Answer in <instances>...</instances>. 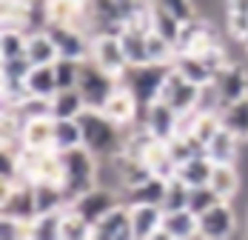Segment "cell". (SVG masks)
I'll use <instances>...</instances> for the list:
<instances>
[{
    "label": "cell",
    "mask_w": 248,
    "mask_h": 240,
    "mask_svg": "<svg viewBox=\"0 0 248 240\" xmlns=\"http://www.w3.org/2000/svg\"><path fill=\"white\" fill-rule=\"evenodd\" d=\"M80 129H83V146L97 154V157H114L125 146V137L120 135V123L108 118L103 109H83L80 115Z\"/></svg>",
    "instance_id": "6da1fadb"
},
{
    "label": "cell",
    "mask_w": 248,
    "mask_h": 240,
    "mask_svg": "<svg viewBox=\"0 0 248 240\" xmlns=\"http://www.w3.org/2000/svg\"><path fill=\"white\" fill-rule=\"evenodd\" d=\"M60 160H63V192L69 203L97 186V154H92L86 146L60 152Z\"/></svg>",
    "instance_id": "7a4b0ae2"
},
{
    "label": "cell",
    "mask_w": 248,
    "mask_h": 240,
    "mask_svg": "<svg viewBox=\"0 0 248 240\" xmlns=\"http://www.w3.org/2000/svg\"><path fill=\"white\" fill-rule=\"evenodd\" d=\"M171 72L169 63H143V66H128L120 77L125 89L134 95L137 106L146 112L154 100H160L163 95V86H166V77Z\"/></svg>",
    "instance_id": "3957f363"
},
{
    "label": "cell",
    "mask_w": 248,
    "mask_h": 240,
    "mask_svg": "<svg viewBox=\"0 0 248 240\" xmlns=\"http://www.w3.org/2000/svg\"><path fill=\"white\" fill-rule=\"evenodd\" d=\"M120 86V77L111 72H106L103 66H97L92 57L83 60L80 66V80H77V89L86 100V109H103L106 100L117 92Z\"/></svg>",
    "instance_id": "277c9868"
},
{
    "label": "cell",
    "mask_w": 248,
    "mask_h": 240,
    "mask_svg": "<svg viewBox=\"0 0 248 240\" xmlns=\"http://www.w3.org/2000/svg\"><path fill=\"white\" fill-rule=\"evenodd\" d=\"M0 212L31 223L37 217V200H34V180H20L12 189H0Z\"/></svg>",
    "instance_id": "5b68a950"
},
{
    "label": "cell",
    "mask_w": 248,
    "mask_h": 240,
    "mask_svg": "<svg viewBox=\"0 0 248 240\" xmlns=\"http://www.w3.org/2000/svg\"><path fill=\"white\" fill-rule=\"evenodd\" d=\"M54 40V46L60 51V57H72V60H86L92 57V37L83 34V29L72 23H49L46 29Z\"/></svg>",
    "instance_id": "8992f818"
},
{
    "label": "cell",
    "mask_w": 248,
    "mask_h": 240,
    "mask_svg": "<svg viewBox=\"0 0 248 240\" xmlns=\"http://www.w3.org/2000/svg\"><path fill=\"white\" fill-rule=\"evenodd\" d=\"M117 203H123V200L117 197V192L103 189V186H94V189H89L86 194H80L77 200H72L69 206H72L83 220H89V226H94L100 217H106Z\"/></svg>",
    "instance_id": "52a82bcc"
},
{
    "label": "cell",
    "mask_w": 248,
    "mask_h": 240,
    "mask_svg": "<svg viewBox=\"0 0 248 240\" xmlns=\"http://www.w3.org/2000/svg\"><path fill=\"white\" fill-rule=\"evenodd\" d=\"M200 89H202V86L191 83L188 77H183V74L171 66V72H169V77H166V86H163V95H160V100H166L169 106H174V109L183 115V112L197 109Z\"/></svg>",
    "instance_id": "ba28073f"
},
{
    "label": "cell",
    "mask_w": 248,
    "mask_h": 240,
    "mask_svg": "<svg viewBox=\"0 0 248 240\" xmlns=\"http://www.w3.org/2000/svg\"><path fill=\"white\" fill-rule=\"evenodd\" d=\"M211 86H214V92L220 97V109H223V106L240 100V97H248V72L240 63H228L225 69H220L214 74Z\"/></svg>",
    "instance_id": "9c48e42d"
},
{
    "label": "cell",
    "mask_w": 248,
    "mask_h": 240,
    "mask_svg": "<svg viewBox=\"0 0 248 240\" xmlns=\"http://www.w3.org/2000/svg\"><path fill=\"white\" fill-rule=\"evenodd\" d=\"M92 60L103 66L106 72L123 77V72L128 69V57L123 51V43H120V34H103V37H94L92 40Z\"/></svg>",
    "instance_id": "30bf717a"
},
{
    "label": "cell",
    "mask_w": 248,
    "mask_h": 240,
    "mask_svg": "<svg viewBox=\"0 0 248 240\" xmlns=\"http://www.w3.org/2000/svg\"><path fill=\"white\" fill-rule=\"evenodd\" d=\"M234 229H237V217H234V209L228 206V200H220L217 206L200 215V238L205 240L231 238Z\"/></svg>",
    "instance_id": "8fae6325"
},
{
    "label": "cell",
    "mask_w": 248,
    "mask_h": 240,
    "mask_svg": "<svg viewBox=\"0 0 248 240\" xmlns=\"http://www.w3.org/2000/svg\"><path fill=\"white\" fill-rule=\"evenodd\" d=\"M143 126L149 129L151 135L157 137V140H171L174 135H177V126H180V112L169 106L166 100H154L149 109L143 112Z\"/></svg>",
    "instance_id": "7c38bea8"
},
{
    "label": "cell",
    "mask_w": 248,
    "mask_h": 240,
    "mask_svg": "<svg viewBox=\"0 0 248 240\" xmlns=\"http://www.w3.org/2000/svg\"><path fill=\"white\" fill-rule=\"evenodd\" d=\"M149 26L137 23V20H131V23L123 26V32H120V43H123V51L125 57H128V66H143V63H151L149 57Z\"/></svg>",
    "instance_id": "4fadbf2b"
},
{
    "label": "cell",
    "mask_w": 248,
    "mask_h": 240,
    "mask_svg": "<svg viewBox=\"0 0 248 240\" xmlns=\"http://www.w3.org/2000/svg\"><path fill=\"white\" fill-rule=\"evenodd\" d=\"M92 238H108V240H125L131 235V209L128 203H117L106 217H100L92 226Z\"/></svg>",
    "instance_id": "5bb4252c"
},
{
    "label": "cell",
    "mask_w": 248,
    "mask_h": 240,
    "mask_svg": "<svg viewBox=\"0 0 248 240\" xmlns=\"http://www.w3.org/2000/svg\"><path fill=\"white\" fill-rule=\"evenodd\" d=\"M166 189H169V180L160 177V174H151L149 180L125 189V200L128 206H163L166 200Z\"/></svg>",
    "instance_id": "9a60e30c"
},
{
    "label": "cell",
    "mask_w": 248,
    "mask_h": 240,
    "mask_svg": "<svg viewBox=\"0 0 248 240\" xmlns=\"http://www.w3.org/2000/svg\"><path fill=\"white\" fill-rule=\"evenodd\" d=\"M131 209V235L140 240L157 238V232H163V206H128Z\"/></svg>",
    "instance_id": "2e32d148"
},
{
    "label": "cell",
    "mask_w": 248,
    "mask_h": 240,
    "mask_svg": "<svg viewBox=\"0 0 248 240\" xmlns=\"http://www.w3.org/2000/svg\"><path fill=\"white\" fill-rule=\"evenodd\" d=\"M171 66L183 74V77H188L191 83H197V86H208V83L214 80L211 66L200 57L197 51H177V57H174Z\"/></svg>",
    "instance_id": "e0dca14e"
},
{
    "label": "cell",
    "mask_w": 248,
    "mask_h": 240,
    "mask_svg": "<svg viewBox=\"0 0 248 240\" xmlns=\"http://www.w3.org/2000/svg\"><path fill=\"white\" fill-rule=\"evenodd\" d=\"M20 140L29 149H54V118H31L20 129Z\"/></svg>",
    "instance_id": "ac0fdd59"
},
{
    "label": "cell",
    "mask_w": 248,
    "mask_h": 240,
    "mask_svg": "<svg viewBox=\"0 0 248 240\" xmlns=\"http://www.w3.org/2000/svg\"><path fill=\"white\" fill-rule=\"evenodd\" d=\"M163 232L169 238H197L200 235V217L191 209H177V212H166L163 217Z\"/></svg>",
    "instance_id": "d6986e66"
},
{
    "label": "cell",
    "mask_w": 248,
    "mask_h": 240,
    "mask_svg": "<svg viewBox=\"0 0 248 240\" xmlns=\"http://www.w3.org/2000/svg\"><path fill=\"white\" fill-rule=\"evenodd\" d=\"M137 100H134V95L125 89L123 83L117 86V92L106 100V106H103V112L108 115V118L114 120V123H120V126H125V123H131L134 120V115H137Z\"/></svg>",
    "instance_id": "ffe728a7"
},
{
    "label": "cell",
    "mask_w": 248,
    "mask_h": 240,
    "mask_svg": "<svg viewBox=\"0 0 248 240\" xmlns=\"http://www.w3.org/2000/svg\"><path fill=\"white\" fill-rule=\"evenodd\" d=\"M26 54H29V60L34 66H51L60 57V51H57L49 32H31L29 43H26Z\"/></svg>",
    "instance_id": "44dd1931"
},
{
    "label": "cell",
    "mask_w": 248,
    "mask_h": 240,
    "mask_svg": "<svg viewBox=\"0 0 248 240\" xmlns=\"http://www.w3.org/2000/svg\"><path fill=\"white\" fill-rule=\"evenodd\" d=\"M211 171H214V160L202 152V154L188 157L186 163H180L177 166V177H183L188 186H205L211 180Z\"/></svg>",
    "instance_id": "7402d4cb"
},
{
    "label": "cell",
    "mask_w": 248,
    "mask_h": 240,
    "mask_svg": "<svg viewBox=\"0 0 248 240\" xmlns=\"http://www.w3.org/2000/svg\"><path fill=\"white\" fill-rule=\"evenodd\" d=\"M220 120H223V126L231 135H237L240 140H248V97H240V100L223 106Z\"/></svg>",
    "instance_id": "603a6c76"
},
{
    "label": "cell",
    "mask_w": 248,
    "mask_h": 240,
    "mask_svg": "<svg viewBox=\"0 0 248 240\" xmlns=\"http://www.w3.org/2000/svg\"><path fill=\"white\" fill-rule=\"evenodd\" d=\"M151 32L163 34V37L177 49V43H180V32H183V20L174 17L169 9H163V6H157V3L151 0Z\"/></svg>",
    "instance_id": "cb8c5ba5"
},
{
    "label": "cell",
    "mask_w": 248,
    "mask_h": 240,
    "mask_svg": "<svg viewBox=\"0 0 248 240\" xmlns=\"http://www.w3.org/2000/svg\"><path fill=\"white\" fill-rule=\"evenodd\" d=\"M237 146H240V137L231 135V132L223 126V129L205 143V154H208L214 163H234V157H237Z\"/></svg>",
    "instance_id": "d4e9b609"
},
{
    "label": "cell",
    "mask_w": 248,
    "mask_h": 240,
    "mask_svg": "<svg viewBox=\"0 0 248 240\" xmlns=\"http://www.w3.org/2000/svg\"><path fill=\"white\" fill-rule=\"evenodd\" d=\"M83 146V129L77 118H54V152H69Z\"/></svg>",
    "instance_id": "484cf974"
},
{
    "label": "cell",
    "mask_w": 248,
    "mask_h": 240,
    "mask_svg": "<svg viewBox=\"0 0 248 240\" xmlns=\"http://www.w3.org/2000/svg\"><path fill=\"white\" fill-rule=\"evenodd\" d=\"M26 89L34 97H54L57 95V77H54V63L51 66H31L26 77Z\"/></svg>",
    "instance_id": "4316f807"
},
{
    "label": "cell",
    "mask_w": 248,
    "mask_h": 240,
    "mask_svg": "<svg viewBox=\"0 0 248 240\" xmlns=\"http://www.w3.org/2000/svg\"><path fill=\"white\" fill-rule=\"evenodd\" d=\"M208 186L220 194L223 200H231V197L237 194V189H240V174H237L234 163H214V171H211Z\"/></svg>",
    "instance_id": "83f0119b"
},
{
    "label": "cell",
    "mask_w": 248,
    "mask_h": 240,
    "mask_svg": "<svg viewBox=\"0 0 248 240\" xmlns=\"http://www.w3.org/2000/svg\"><path fill=\"white\" fill-rule=\"evenodd\" d=\"M86 109V100L80 89H60L51 97V118H80Z\"/></svg>",
    "instance_id": "f1b7e54d"
},
{
    "label": "cell",
    "mask_w": 248,
    "mask_h": 240,
    "mask_svg": "<svg viewBox=\"0 0 248 240\" xmlns=\"http://www.w3.org/2000/svg\"><path fill=\"white\" fill-rule=\"evenodd\" d=\"M60 223H63V209H60V212H46V215H37L31 223H29V238L57 240V238H60Z\"/></svg>",
    "instance_id": "f546056e"
},
{
    "label": "cell",
    "mask_w": 248,
    "mask_h": 240,
    "mask_svg": "<svg viewBox=\"0 0 248 240\" xmlns=\"http://www.w3.org/2000/svg\"><path fill=\"white\" fill-rule=\"evenodd\" d=\"M188 192L191 186L183 177H169V189H166V200H163V212H177V209H188Z\"/></svg>",
    "instance_id": "4dcf8cb0"
},
{
    "label": "cell",
    "mask_w": 248,
    "mask_h": 240,
    "mask_svg": "<svg viewBox=\"0 0 248 240\" xmlns=\"http://www.w3.org/2000/svg\"><path fill=\"white\" fill-rule=\"evenodd\" d=\"M80 66H83V60H72V57H57V60H54L57 92H60V89H77V80H80Z\"/></svg>",
    "instance_id": "1f68e13d"
},
{
    "label": "cell",
    "mask_w": 248,
    "mask_h": 240,
    "mask_svg": "<svg viewBox=\"0 0 248 240\" xmlns=\"http://www.w3.org/2000/svg\"><path fill=\"white\" fill-rule=\"evenodd\" d=\"M60 238H69V240H80V238H92V226L89 220L77 215L72 206L63 209V223H60Z\"/></svg>",
    "instance_id": "d6a6232c"
},
{
    "label": "cell",
    "mask_w": 248,
    "mask_h": 240,
    "mask_svg": "<svg viewBox=\"0 0 248 240\" xmlns=\"http://www.w3.org/2000/svg\"><path fill=\"white\" fill-rule=\"evenodd\" d=\"M46 9H49V20L51 23H77L80 17V9L83 3L77 0H46Z\"/></svg>",
    "instance_id": "836d02e7"
},
{
    "label": "cell",
    "mask_w": 248,
    "mask_h": 240,
    "mask_svg": "<svg viewBox=\"0 0 248 240\" xmlns=\"http://www.w3.org/2000/svg\"><path fill=\"white\" fill-rule=\"evenodd\" d=\"M26 43H29V32H23V29H3V37H0V57L9 60V57L26 54Z\"/></svg>",
    "instance_id": "e575fe53"
},
{
    "label": "cell",
    "mask_w": 248,
    "mask_h": 240,
    "mask_svg": "<svg viewBox=\"0 0 248 240\" xmlns=\"http://www.w3.org/2000/svg\"><path fill=\"white\" fill-rule=\"evenodd\" d=\"M220 200H223V197L214 192L208 183H205V186H191V192H188V209L200 217L202 212H208L211 206H217Z\"/></svg>",
    "instance_id": "d590c367"
},
{
    "label": "cell",
    "mask_w": 248,
    "mask_h": 240,
    "mask_svg": "<svg viewBox=\"0 0 248 240\" xmlns=\"http://www.w3.org/2000/svg\"><path fill=\"white\" fill-rule=\"evenodd\" d=\"M31 60H29V54H20V57H9V60H3V80H26L29 72H31Z\"/></svg>",
    "instance_id": "8d00e7d4"
},
{
    "label": "cell",
    "mask_w": 248,
    "mask_h": 240,
    "mask_svg": "<svg viewBox=\"0 0 248 240\" xmlns=\"http://www.w3.org/2000/svg\"><path fill=\"white\" fill-rule=\"evenodd\" d=\"M157 6H163V9H169L174 17H180L183 23L186 20H194L197 17V9H194V0H154Z\"/></svg>",
    "instance_id": "74e56055"
},
{
    "label": "cell",
    "mask_w": 248,
    "mask_h": 240,
    "mask_svg": "<svg viewBox=\"0 0 248 240\" xmlns=\"http://www.w3.org/2000/svg\"><path fill=\"white\" fill-rule=\"evenodd\" d=\"M0 238H3V240L29 238V223H23V220H17V217L3 215V217H0Z\"/></svg>",
    "instance_id": "f35d334b"
},
{
    "label": "cell",
    "mask_w": 248,
    "mask_h": 240,
    "mask_svg": "<svg viewBox=\"0 0 248 240\" xmlns=\"http://www.w3.org/2000/svg\"><path fill=\"white\" fill-rule=\"evenodd\" d=\"M228 32L237 40H243L246 32H248V15H228Z\"/></svg>",
    "instance_id": "ab89813d"
},
{
    "label": "cell",
    "mask_w": 248,
    "mask_h": 240,
    "mask_svg": "<svg viewBox=\"0 0 248 240\" xmlns=\"http://www.w3.org/2000/svg\"><path fill=\"white\" fill-rule=\"evenodd\" d=\"M228 15H248V0H225Z\"/></svg>",
    "instance_id": "60d3db41"
},
{
    "label": "cell",
    "mask_w": 248,
    "mask_h": 240,
    "mask_svg": "<svg viewBox=\"0 0 248 240\" xmlns=\"http://www.w3.org/2000/svg\"><path fill=\"white\" fill-rule=\"evenodd\" d=\"M243 46H246V51H248V32H246V37H243Z\"/></svg>",
    "instance_id": "b9f144b4"
},
{
    "label": "cell",
    "mask_w": 248,
    "mask_h": 240,
    "mask_svg": "<svg viewBox=\"0 0 248 240\" xmlns=\"http://www.w3.org/2000/svg\"><path fill=\"white\" fill-rule=\"evenodd\" d=\"M77 3H86V0H77Z\"/></svg>",
    "instance_id": "7bdbcfd3"
},
{
    "label": "cell",
    "mask_w": 248,
    "mask_h": 240,
    "mask_svg": "<svg viewBox=\"0 0 248 240\" xmlns=\"http://www.w3.org/2000/svg\"><path fill=\"white\" fill-rule=\"evenodd\" d=\"M20 3H26V0H20Z\"/></svg>",
    "instance_id": "ee69618b"
}]
</instances>
